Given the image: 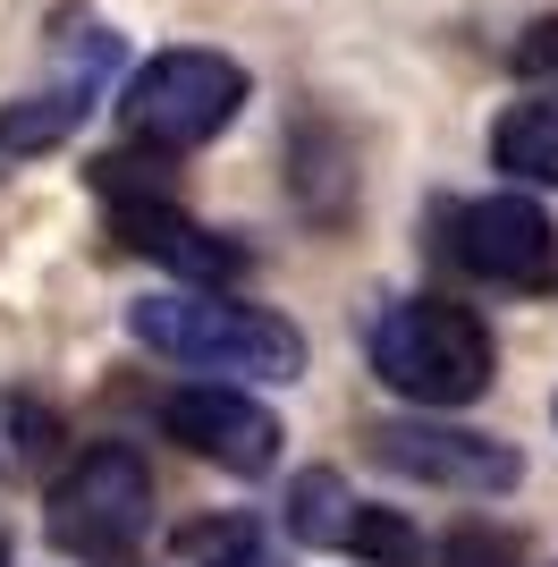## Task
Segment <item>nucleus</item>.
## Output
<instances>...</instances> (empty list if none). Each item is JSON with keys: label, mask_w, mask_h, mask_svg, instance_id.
Returning <instances> with one entry per match:
<instances>
[{"label": "nucleus", "mask_w": 558, "mask_h": 567, "mask_svg": "<svg viewBox=\"0 0 558 567\" xmlns=\"http://www.w3.org/2000/svg\"><path fill=\"white\" fill-rule=\"evenodd\" d=\"M441 567H525V550H516V534H499V525H457L441 543Z\"/></svg>", "instance_id": "ddd939ff"}, {"label": "nucleus", "mask_w": 558, "mask_h": 567, "mask_svg": "<svg viewBox=\"0 0 558 567\" xmlns=\"http://www.w3.org/2000/svg\"><path fill=\"white\" fill-rule=\"evenodd\" d=\"M372 373L390 381L397 399L415 406H474L490 390V331L474 306H448V297H397V306L372 313L364 331Z\"/></svg>", "instance_id": "f03ea898"}, {"label": "nucleus", "mask_w": 558, "mask_h": 567, "mask_svg": "<svg viewBox=\"0 0 558 567\" xmlns=\"http://www.w3.org/2000/svg\"><path fill=\"white\" fill-rule=\"evenodd\" d=\"M246 111V69H237L229 51H162V60H144L127 76V94H118V127L127 144L144 153H195L211 144L229 118Z\"/></svg>", "instance_id": "7ed1b4c3"}, {"label": "nucleus", "mask_w": 558, "mask_h": 567, "mask_svg": "<svg viewBox=\"0 0 558 567\" xmlns=\"http://www.w3.org/2000/svg\"><path fill=\"white\" fill-rule=\"evenodd\" d=\"M111 60H118V34H85V43H76V69L60 76L51 94L9 102V111H0V169H18L25 153H51V144L69 136L76 118H85V102H93V85H102Z\"/></svg>", "instance_id": "9d476101"}, {"label": "nucleus", "mask_w": 558, "mask_h": 567, "mask_svg": "<svg viewBox=\"0 0 558 567\" xmlns=\"http://www.w3.org/2000/svg\"><path fill=\"white\" fill-rule=\"evenodd\" d=\"M516 76H558V18L516 34Z\"/></svg>", "instance_id": "4468645a"}, {"label": "nucleus", "mask_w": 558, "mask_h": 567, "mask_svg": "<svg viewBox=\"0 0 558 567\" xmlns=\"http://www.w3.org/2000/svg\"><path fill=\"white\" fill-rule=\"evenodd\" d=\"M51 534L76 550V559L111 567L153 534V474L127 441H93L60 483H51Z\"/></svg>", "instance_id": "20e7f679"}, {"label": "nucleus", "mask_w": 558, "mask_h": 567, "mask_svg": "<svg viewBox=\"0 0 558 567\" xmlns=\"http://www.w3.org/2000/svg\"><path fill=\"white\" fill-rule=\"evenodd\" d=\"M111 229L127 237V255L169 262L178 288H229L237 280V246L195 229V220L178 213V195H127V204H111Z\"/></svg>", "instance_id": "1a4fd4ad"}, {"label": "nucleus", "mask_w": 558, "mask_h": 567, "mask_svg": "<svg viewBox=\"0 0 558 567\" xmlns=\"http://www.w3.org/2000/svg\"><path fill=\"white\" fill-rule=\"evenodd\" d=\"M127 331L153 355L186 364V373H246V381H297L304 373V339L279 313L229 297V288H162V297H136Z\"/></svg>", "instance_id": "f257e3e1"}, {"label": "nucleus", "mask_w": 558, "mask_h": 567, "mask_svg": "<svg viewBox=\"0 0 558 567\" xmlns=\"http://www.w3.org/2000/svg\"><path fill=\"white\" fill-rule=\"evenodd\" d=\"M372 457L397 474H415V483H441V492H516V450L508 441H490V432H465V424H381L372 432Z\"/></svg>", "instance_id": "6e6552de"}, {"label": "nucleus", "mask_w": 558, "mask_h": 567, "mask_svg": "<svg viewBox=\"0 0 558 567\" xmlns=\"http://www.w3.org/2000/svg\"><path fill=\"white\" fill-rule=\"evenodd\" d=\"M162 432L178 450H195L220 474H271L279 466V415L262 399H246L237 381H195L162 399Z\"/></svg>", "instance_id": "423d86ee"}, {"label": "nucleus", "mask_w": 558, "mask_h": 567, "mask_svg": "<svg viewBox=\"0 0 558 567\" xmlns=\"http://www.w3.org/2000/svg\"><path fill=\"white\" fill-rule=\"evenodd\" d=\"M178 559H186V567H262V534H255L246 517H220V525L178 534Z\"/></svg>", "instance_id": "f8f14e48"}, {"label": "nucleus", "mask_w": 558, "mask_h": 567, "mask_svg": "<svg viewBox=\"0 0 558 567\" xmlns=\"http://www.w3.org/2000/svg\"><path fill=\"white\" fill-rule=\"evenodd\" d=\"M448 255L490 288H516V297H550L558 288V220L541 213L534 195H474L448 213Z\"/></svg>", "instance_id": "39448f33"}, {"label": "nucleus", "mask_w": 558, "mask_h": 567, "mask_svg": "<svg viewBox=\"0 0 558 567\" xmlns=\"http://www.w3.org/2000/svg\"><path fill=\"white\" fill-rule=\"evenodd\" d=\"M0 567H9V534H0Z\"/></svg>", "instance_id": "2eb2a0df"}, {"label": "nucleus", "mask_w": 558, "mask_h": 567, "mask_svg": "<svg viewBox=\"0 0 558 567\" xmlns=\"http://www.w3.org/2000/svg\"><path fill=\"white\" fill-rule=\"evenodd\" d=\"M490 162L508 169L516 187H558V102H516L490 127Z\"/></svg>", "instance_id": "9b49d317"}, {"label": "nucleus", "mask_w": 558, "mask_h": 567, "mask_svg": "<svg viewBox=\"0 0 558 567\" xmlns=\"http://www.w3.org/2000/svg\"><path fill=\"white\" fill-rule=\"evenodd\" d=\"M288 534L313 543V550H348V559H364V567H406L423 550L415 525L390 517V508H372V499H355L330 466L297 474V492H288Z\"/></svg>", "instance_id": "0eeeda50"}]
</instances>
